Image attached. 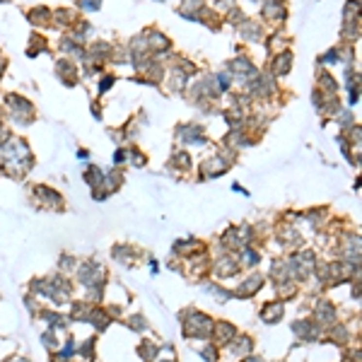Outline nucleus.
Segmentation results:
<instances>
[{
  "instance_id": "f257e3e1",
  "label": "nucleus",
  "mask_w": 362,
  "mask_h": 362,
  "mask_svg": "<svg viewBox=\"0 0 362 362\" xmlns=\"http://www.w3.org/2000/svg\"><path fill=\"white\" fill-rule=\"evenodd\" d=\"M213 324L206 319V314H193L189 321H186V336L191 338H208Z\"/></svg>"
},
{
  "instance_id": "f03ea898",
  "label": "nucleus",
  "mask_w": 362,
  "mask_h": 362,
  "mask_svg": "<svg viewBox=\"0 0 362 362\" xmlns=\"http://www.w3.org/2000/svg\"><path fill=\"white\" fill-rule=\"evenodd\" d=\"M263 321H278L280 316H283V304H276V302H271L266 309H263Z\"/></svg>"
},
{
  "instance_id": "7ed1b4c3",
  "label": "nucleus",
  "mask_w": 362,
  "mask_h": 362,
  "mask_svg": "<svg viewBox=\"0 0 362 362\" xmlns=\"http://www.w3.org/2000/svg\"><path fill=\"white\" fill-rule=\"evenodd\" d=\"M290 61H292V56H290L288 51H285V53H280V56L273 61V70L280 72V75H283V72H288L290 70Z\"/></svg>"
},
{
  "instance_id": "20e7f679",
  "label": "nucleus",
  "mask_w": 362,
  "mask_h": 362,
  "mask_svg": "<svg viewBox=\"0 0 362 362\" xmlns=\"http://www.w3.org/2000/svg\"><path fill=\"white\" fill-rule=\"evenodd\" d=\"M215 333H217V336H220V341H222V343L237 336V331H234V326H229V324H217V326H215Z\"/></svg>"
},
{
  "instance_id": "39448f33",
  "label": "nucleus",
  "mask_w": 362,
  "mask_h": 362,
  "mask_svg": "<svg viewBox=\"0 0 362 362\" xmlns=\"http://www.w3.org/2000/svg\"><path fill=\"white\" fill-rule=\"evenodd\" d=\"M259 288H261V276H251V278L239 288V294H251L254 290H259Z\"/></svg>"
},
{
  "instance_id": "423d86ee",
  "label": "nucleus",
  "mask_w": 362,
  "mask_h": 362,
  "mask_svg": "<svg viewBox=\"0 0 362 362\" xmlns=\"http://www.w3.org/2000/svg\"><path fill=\"white\" fill-rule=\"evenodd\" d=\"M80 5H85V10H97L99 0H80Z\"/></svg>"
},
{
  "instance_id": "0eeeda50",
  "label": "nucleus",
  "mask_w": 362,
  "mask_h": 362,
  "mask_svg": "<svg viewBox=\"0 0 362 362\" xmlns=\"http://www.w3.org/2000/svg\"><path fill=\"white\" fill-rule=\"evenodd\" d=\"M246 362H261V360H256L254 355H249V358H246Z\"/></svg>"
},
{
  "instance_id": "6e6552de",
  "label": "nucleus",
  "mask_w": 362,
  "mask_h": 362,
  "mask_svg": "<svg viewBox=\"0 0 362 362\" xmlns=\"http://www.w3.org/2000/svg\"><path fill=\"white\" fill-rule=\"evenodd\" d=\"M19 362H24V360H19Z\"/></svg>"
}]
</instances>
